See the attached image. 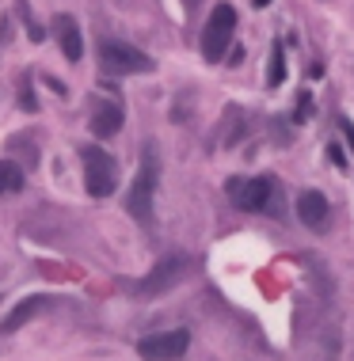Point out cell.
<instances>
[{
  "label": "cell",
  "mask_w": 354,
  "mask_h": 361,
  "mask_svg": "<svg viewBox=\"0 0 354 361\" xmlns=\"http://www.w3.org/2000/svg\"><path fill=\"white\" fill-rule=\"evenodd\" d=\"M23 190V171L12 160H0V194H15Z\"/></svg>",
  "instance_id": "cell-13"
},
{
  "label": "cell",
  "mask_w": 354,
  "mask_h": 361,
  "mask_svg": "<svg viewBox=\"0 0 354 361\" xmlns=\"http://www.w3.org/2000/svg\"><path fill=\"white\" fill-rule=\"evenodd\" d=\"M191 346V331H156V335H145L137 342V354L145 361H179Z\"/></svg>",
  "instance_id": "cell-7"
},
{
  "label": "cell",
  "mask_w": 354,
  "mask_h": 361,
  "mask_svg": "<svg viewBox=\"0 0 354 361\" xmlns=\"http://www.w3.org/2000/svg\"><path fill=\"white\" fill-rule=\"evenodd\" d=\"M99 65L110 77H137V72H153L156 65L148 53H141L137 46H126L118 39H103L99 42Z\"/></svg>",
  "instance_id": "cell-4"
},
{
  "label": "cell",
  "mask_w": 354,
  "mask_h": 361,
  "mask_svg": "<svg viewBox=\"0 0 354 361\" xmlns=\"http://www.w3.org/2000/svg\"><path fill=\"white\" fill-rule=\"evenodd\" d=\"M328 156H331V164H335V168H347V156H343V149H339V145H331V149H328Z\"/></svg>",
  "instance_id": "cell-15"
},
{
  "label": "cell",
  "mask_w": 354,
  "mask_h": 361,
  "mask_svg": "<svg viewBox=\"0 0 354 361\" xmlns=\"http://www.w3.org/2000/svg\"><path fill=\"white\" fill-rule=\"evenodd\" d=\"M286 80V50L282 42L271 46V65H267V88H278Z\"/></svg>",
  "instance_id": "cell-12"
},
{
  "label": "cell",
  "mask_w": 354,
  "mask_h": 361,
  "mask_svg": "<svg viewBox=\"0 0 354 361\" xmlns=\"http://www.w3.org/2000/svg\"><path fill=\"white\" fill-rule=\"evenodd\" d=\"M328 198H324L320 190H301L297 194V217H301V225L309 228V232H324L328 228Z\"/></svg>",
  "instance_id": "cell-8"
},
{
  "label": "cell",
  "mask_w": 354,
  "mask_h": 361,
  "mask_svg": "<svg viewBox=\"0 0 354 361\" xmlns=\"http://www.w3.org/2000/svg\"><path fill=\"white\" fill-rule=\"evenodd\" d=\"M46 308H53V297H27V301H20L12 308V316H4V323H0V335H12V331H20L23 323H31L39 312H46Z\"/></svg>",
  "instance_id": "cell-9"
},
{
  "label": "cell",
  "mask_w": 354,
  "mask_h": 361,
  "mask_svg": "<svg viewBox=\"0 0 354 361\" xmlns=\"http://www.w3.org/2000/svg\"><path fill=\"white\" fill-rule=\"evenodd\" d=\"M53 34H58V42H61V53L69 61H80L84 58V42H80V27L72 15H58L53 20Z\"/></svg>",
  "instance_id": "cell-11"
},
{
  "label": "cell",
  "mask_w": 354,
  "mask_h": 361,
  "mask_svg": "<svg viewBox=\"0 0 354 361\" xmlns=\"http://www.w3.org/2000/svg\"><path fill=\"white\" fill-rule=\"evenodd\" d=\"M225 190H229L232 206L244 209V213H263V209H271V202H274V179H267V175H255V179H229Z\"/></svg>",
  "instance_id": "cell-6"
},
{
  "label": "cell",
  "mask_w": 354,
  "mask_h": 361,
  "mask_svg": "<svg viewBox=\"0 0 354 361\" xmlns=\"http://www.w3.org/2000/svg\"><path fill=\"white\" fill-rule=\"evenodd\" d=\"M339 129H343V137H347V145L354 149V122H347V118H343V122H339Z\"/></svg>",
  "instance_id": "cell-16"
},
{
  "label": "cell",
  "mask_w": 354,
  "mask_h": 361,
  "mask_svg": "<svg viewBox=\"0 0 354 361\" xmlns=\"http://www.w3.org/2000/svg\"><path fill=\"white\" fill-rule=\"evenodd\" d=\"M309 114H312V96H309V91H301V96H297V114H293V122H305Z\"/></svg>",
  "instance_id": "cell-14"
},
{
  "label": "cell",
  "mask_w": 354,
  "mask_h": 361,
  "mask_svg": "<svg viewBox=\"0 0 354 361\" xmlns=\"http://www.w3.org/2000/svg\"><path fill=\"white\" fill-rule=\"evenodd\" d=\"M251 4H255V8H267V4H271V0H251Z\"/></svg>",
  "instance_id": "cell-17"
},
{
  "label": "cell",
  "mask_w": 354,
  "mask_h": 361,
  "mask_svg": "<svg viewBox=\"0 0 354 361\" xmlns=\"http://www.w3.org/2000/svg\"><path fill=\"white\" fill-rule=\"evenodd\" d=\"M191 258L183 255V251H172V255H164L160 263L153 266V270H148L141 282L134 285V293L137 297H160V293H167V289H175V285L183 282V277L191 274Z\"/></svg>",
  "instance_id": "cell-3"
},
{
  "label": "cell",
  "mask_w": 354,
  "mask_h": 361,
  "mask_svg": "<svg viewBox=\"0 0 354 361\" xmlns=\"http://www.w3.org/2000/svg\"><path fill=\"white\" fill-rule=\"evenodd\" d=\"M80 160H84V187H88V194L91 198H110L118 187L115 160H110L103 149H96V145H84Z\"/></svg>",
  "instance_id": "cell-5"
},
{
  "label": "cell",
  "mask_w": 354,
  "mask_h": 361,
  "mask_svg": "<svg viewBox=\"0 0 354 361\" xmlns=\"http://www.w3.org/2000/svg\"><path fill=\"white\" fill-rule=\"evenodd\" d=\"M156 175H160V168H156V156L153 149H145L141 156V168H137L134 183H129L126 190V209L134 221H141V225H153V194H156Z\"/></svg>",
  "instance_id": "cell-1"
},
{
  "label": "cell",
  "mask_w": 354,
  "mask_h": 361,
  "mask_svg": "<svg viewBox=\"0 0 354 361\" xmlns=\"http://www.w3.org/2000/svg\"><path fill=\"white\" fill-rule=\"evenodd\" d=\"M122 122H126L122 107L107 99V103H99V107H96V114H91V133H96L99 141H107V137H115L118 129H122Z\"/></svg>",
  "instance_id": "cell-10"
},
{
  "label": "cell",
  "mask_w": 354,
  "mask_h": 361,
  "mask_svg": "<svg viewBox=\"0 0 354 361\" xmlns=\"http://www.w3.org/2000/svg\"><path fill=\"white\" fill-rule=\"evenodd\" d=\"M232 31H236V8H232L229 0H221L210 12L206 27H202V58L210 65H217L225 58V50L232 46Z\"/></svg>",
  "instance_id": "cell-2"
}]
</instances>
